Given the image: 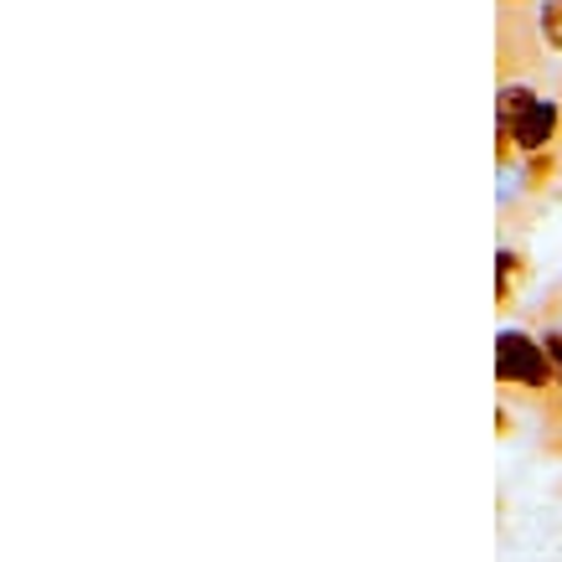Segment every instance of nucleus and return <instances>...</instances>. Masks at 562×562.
<instances>
[{
  "instance_id": "obj_5",
  "label": "nucleus",
  "mask_w": 562,
  "mask_h": 562,
  "mask_svg": "<svg viewBox=\"0 0 562 562\" xmlns=\"http://www.w3.org/2000/svg\"><path fill=\"white\" fill-rule=\"evenodd\" d=\"M537 336H542L547 357H552V367H558V387H562V321H547Z\"/></svg>"
},
{
  "instance_id": "obj_2",
  "label": "nucleus",
  "mask_w": 562,
  "mask_h": 562,
  "mask_svg": "<svg viewBox=\"0 0 562 562\" xmlns=\"http://www.w3.org/2000/svg\"><path fill=\"white\" fill-rule=\"evenodd\" d=\"M495 382H501V392H521L527 403L562 397L558 367L547 357L542 336H537V330H521V325H506V330L495 336Z\"/></svg>"
},
{
  "instance_id": "obj_1",
  "label": "nucleus",
  "mask_w": 562,
  "mask_h": 562,
  "mask_svg": "<svg viewBox=\"0 0 562 562\" xmlns=\"http://www.w3.org/2000/svg\"><path fill=\"white\" fill-rule=\"evenodd\" d=\"M562 150V93H547L537 78L495 88V155L501 171H512L516 160Z\"/></svg>"
},
{
  "instance_id": "obj_6",
  "label": "nucleus",
  "mask_w": 562,
  "mask_h": 562,
  "mask_svg": "<svg viewBox=\"0 0 562 562\" xmlns=\"http://www.w3.org/2000/svg\"><path fill=\"white\" fill-rule=\"evenodd\" d=\"M558 305H562V290H558Z\"/></svg>"
},
{
  "instance_id": "obj_3",
  "label": "nucleus",
  "mask_w": 562,
  "mask_h": 562,
  "mask_svg": "<svg viewBox=\"0 0 562 562\" xmlns=\"http://www.w3.org/2000/svg\"><path fill=\"white\" fill-rule=\"evenodd\" d=\"M531 273V263H527V254H516V248H501V273H495V300L501 305H512L516 300V284Z\"/></svg>"
},
{
  "instance_id": "obj_4",
  "label": "nucleus",
  "mask_w": 562,
  "mask_h": 562,
  "mask_svg": "<svg viewBox=\"0 0 562 562\" xmlns=\"http://www.w3.org/2000/svg\"><path fill=\"white\" fill-rule=\"evenodd\" d=\"M537 32L542 52H562V0H537Z\"/></svg>"
}]
</instances>
